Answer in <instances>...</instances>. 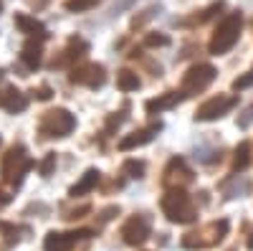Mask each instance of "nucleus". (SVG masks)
Masks as SVG:
<instances>
[{
  "label": "nucleus",
  "instance_id": "f257e3e1",
  "mask_svg": "<svg viewBox=\"0 0 253 251\" xmlns=\"http://www.w3.org/2000/svg\"><path fill=\"white\" fill-rule=\"evenodd\" d=\"M241 28H243V15H241V10L228 13V15L220 20V23H218V28H215L213 38H210L208 51L213 53V56H223V53H228L230 49H233V46L238 44V38H241Z\"/></svg>",
  "mask_w": 253,
  "mask_h": 251
},
{
  "label": "nucleus",
  "instance_id": "f03ea898",
  "mask_svg": "<svg viewBox=\"0 0 253 251\" xmlns=\"http://www.w3.org/2000/svg\"><path fill=\"white\" fill-rule=\"evenodd\" d=\"M160 205H162V213L167 216V221H172V223H195L198 221V208L182 188H172L170 193H165Z\"/></svg>",
  "mask_w": 253,
  "mask_h": 251
},
{
  "label": "nucleus",
  "instance_id": "7ed1b4c3",
  "mask_svg": "<svg viewBox=\"0 0 253 251\" xmlns=\"http://www.w3.org/2000/svg\"><path fill=\"white\" fill-rule=\"evenodd\" d=\"M31 167H36V162L26 155V148L23 145H13V148L3 155L0 175H3V180H8L13 185H20V180H23V175L31 170Z\"/></svg>",
  "mask_w": 253,
  "mask_h": 251
},
{
  "label": "nucleus",
  "instance_id": "20e7f679",
  "mask_svg": "<svg viewBox=\"0 0 253 251\" xmlns=\"http://www.w3.org/2000/svg\"><path fill=\"white\" fill-rule=\"evenodd\" d=\"M74 127H76V117L63 107L48 109L38 122V132L43 137H66L74 132Z\"/></svg>",
  "mask_w": 253,
  "mask_h": 251
},
{
  "label": "nucleus",
  "instance_id": "39448f33",
  "mask_svg": "<svg viewBox=\"0 0 253 251\" xmlns=\"http://www.w3.org/2000/svg\"><path fill=\"white\" fill-rule=\"evenodd\" d=\"M213 79H215V66H210V64L193 66L182 76V97H193V94L205 92L213 84Z\"/></svg>",
  "mask_w": 253,
  "mask_h": 251
},
{
  "label": "nucleus",
  "instance_id": "423d86ee",
  "mask_svg": "<svg viewBox=\"0 0 253 251\" xmlns=\"http://www.w3.org/2000/svg\"><path fill=\"white\" fill-rule=\"evenodd\" d=\"M152 234V223L147 216H132V218H126L119 228V236L126 246H142L147 239H150Z\"/></svg>",
  "mask_w": 253,
  "mask_h": 251
},
{
  "label": "nucleus",
  "instance_id": "0eeeda50",
  "mask_svg": "<svg viewBox=\"0 0 253 251\" xmlns=\"http://www.w3.org/2000/svg\"><path fill=\"white\" fill-rule=\"evenodd\" d=\"M238 104L236 97H228V94H218L213 99H208L205 104H200L198 112H195V119L198 122H213V119H220L223 114H228Z\"/></svg>",
  "mask_w": 253,
  "mask_h": 251
},
{
  "label": "nucleus",
  "instance_id": "6e6552de",
  "mask_svg": "<svg viewBox=\"0 0 253 251\" xmlns=\"http://www.w3.org/2000/svg\"><path fill=\"white\" fill-rule=\"evenodd\" d=\"M162 183L167 188H185L187 183H193V170L187 167V162L182 157H172L165 167V178Z\"/></svg>",
  "mask_w": 253,
  "mask_h": 251
},
{
  "label": "nucleus",
  "instance_id": "1a4fd4ad",
  "mask_svg": "<svg viewBox=\"0 0 253 251\" xmlns=\"http://www.w3.org/2000/svg\"><path fill=\"white\" fill-rule=\"evenodd\" d=\"M71 84H84V87L89 89H99L104 87V81H107V71H104L101 64H86V66H79L71 71Z\"/></svg>",
  "mask_w": 253,
  "mask_h": 251
},
{
  "label": "nucleus",
  "instance_id": "9d476101",
  "mask_svg": "<svg viewBox=\"0 0 253 251\" xmlns=\"http://www.w3.org/2000/svg\"><path fill=\"white\" fill-rule=\"evenodd\" d=\"M160 130H162V122H152L150 127H142V130H137V132H132V135L122 137V140H119V150H122V152H126V150L142 148V145L152 142V140L157 137V132H160Z\"/></svg>",
  "mask_w": 253,
  "mask_h": 251
},
{
  "label": "nucleus",
  "instance_id": "9b49d317",
  "mask_svg": "<svg viewBox=\"0 0 253 251\" xmlns=\"http://www.w3.org/2000/svg\"><path fill=\"white\" fill-rule=\"evenodd\" d=\"M41 58H43V38L33 36L23 44V49H20V61H23L31 71H36L41 66Z\"/></svg>",
  "mask_w": 253,
  "mask_h": 251
},
{
  "label": "nucleus",
  "instance_id": "f8f14e48",
  "mask_svg": "<svg viewBox=\"0 0 253 251\" xmlns=\"http://www.w3.org/2000/svg\"><path fill=\"white\" fill-rule=\"evenodd\" d=\"M26 107H28L26 94H20L15 87H5L3 92H0V109L15 114V112H23Z\"/></svg>",
  "mask_w": 253,
  "mask_h": 251
},
{
  "label": "nucleus",
  "instance_id": "ddd939ff",
  "mask_svg": "<svg viewBox=\"0 0 253 251\" xmlns=\"http://www.w3.org/2000/svg\"><path fill=\"white\" fill-rule=\"evenodd\" d=\"M15 28L26 36H36V38H48V31L46 26L41 23L38 18L33 15H26V13H15Z\"/></svg>",
  "mask_w": 253,
  "mask_h": 251
},
{
  "label": "nucleus",
  "instance_id": "4468645a",
  "mask_svg": "<svg viewBox=\"0 0 253 251\" xmlns=\"http://www.w3.org/2000/svg\"><path fill=\"white\" fill-rule=\"evenodd\" d=\"M99 180H101V173L96 170V167H89V170L81 175V180H79L76 185H71V188H69V196H71V198H79V196L91 193L94 188H96V183H99Z\"/></svg>",
  "mask_w": 253,
  "mask_h": 251
},
{
  "label": "nucleus",
  "instance_id": "2eb2a0df",
  "mask_svg": "<svg viewBox=\"0 0 253 251\" xmlns=\"http://www.w3.org/2000/svg\"><path fill=\"white\" fill-rule=\"evenodd\" d=\"M76 244L74 234H58V231H48L43 239V251H71Z\"/></svg>",
  "mask_w": 253,
  "mask_h": 251
},
{
  "label": "nucleus",
  "instance_id": "dca6fc26",
  "mask_svg": "<svg viewBox=\"0 0 253 251\" xmlns=\"http://www.w3.org/2000/svg\"><path fill=\"white\" fill-rule=\"evenodd\" d=\"M180 97H182V92L180 94L177 92H167V94H162L157 99H147L144 101V109H147V114H160L165 109H172L175 104L180 101Z\"/></svg>",
  "mask_w": 253,
  "mask_h": 251
},
{
  "label": "nucleus",
  "instance_id": "f3484780",
  "mask_svg": "<svg viewBox=\"0 0 253 251\" xmlns=\"http://www.w3.org/2000/svg\"><path fill=\"white\" fill-rule=\"evenodd\" d=\"M117 87H119L122 92H137V89L142 87V81H139V76H137L134 71L122 69V71L117 74Z\"/></svg>",
  "mask_w": 253,
  "mask_h": 251
},
{
  "label": "nucleus",
  "instance_id": "a211bd4d",
  "mask_svg": "<svg viewBox=\"0 0 253 251\" xmlns=\"http://www.w3.org/2000/svg\"><path fill=\"white\" fill-rule=\"evenodd\" d=\"M86 51H89V46H86V44H84V41H81V38H71V41H69V49H66V51H63V53H66V56H63V58H58V61H56V64L61 66V64H63V61H74V58H81V56H84V53H86ZM56 64H53V66H56Z\"/></svg>",
  "mask_w": 253,
  "mask_h": 251
},
{
  "label": "nucleus",
  "instance_id": "6ab92c4d",
  "mask_svg": "<svg viewBox=\"0 0 253 251\" xmlns=\"http://www.w3.org/2000/svg\"><path fill=\"white\" fill-rule=\"evenodd\" d=\"M251 162V145L248 142H241L236 148V155H233V170H243V167Z\"/></svg>",
  "mask_w": 253,
  "mask_h": 251
},
{
  "label": "nucleus",
  "instance_id": "aec40b11",
  "mask_svg": "<svg viewBox=\"0 0 253 251\" xmlns=\"http://www.w3.org/2000/svg\"><path fill=\"white\" fill-rule=\"evenodd\" d=\"M101 3V0H66V10H71V13H84V10H91V8H96Z\"/></svg>",
  "mask_w": 253,
  "mask_h": 251
},
{
  "label": "nucleus",
  "instance_id": "412c9836",
  "mask_svg": "<svg viewBox=\"0 0 253 251\" xmlns=\"http://www.w3.org/2000/svg\"><path fill=\"white\" fill-rule=\"evenodd\" d=\"M124 173L129 175V178H134V180L144 178V162L142 160H126L124 162Z\"/></svg>",
  "mask_w": 253,
  "mask_h": 251
},
{
  "label": "nucleus",
  "instance_id": "4be33fe9",
  "mask_svg": "<svg viewBox=\"0 0 253 251\" xmlns=\"http://www.w3.org/2000/svg\"><path fill=\"white\" fill-rule=\"evenodd\" d=\"M144 46H170V38H167L165 33H147L144 38Z\"/></svg>",
  "mask_w": 253,
  "mask_h": 251
},
{
  "label": "nucleus",
  "instance_id": "5701e85b",
  "mask_svg": "<svg viewBox=\"0 0 253 251\" xmlns=\"http://www.w3.org/2000/svg\"><path fill=\"white\" fill-rule=\"evenodd\" d=\"M53 167H56V152H48L43 157V162L38 165V170H41V175H43V178H48L53 173Z\"/></svg>",
  "mask_w": 253,
  "mask_h": 251
},
{
  "label": "nucleus",
  "instance_id": "b1692460",
  "mask_svg": "<svg viewBox=\"0 0 253 251\" xmlns=\"http://www.w3.org/2000/svg\"><path fill=\"white\" fill-rule=\"evenodd\" d=\"M248 87H253V71H248V74H243L233 81V92H243Z\"/></svg>",
  "mask_w": 253,
  "mask_h": 251
},
{
  "label": "nucleus",
  "instance_id": "393cba45",
  "mask_svg": "<svg viewBox=\"0 0 253 251\" xmlns=\"http://www.w3.org/2000/svg\"><path fill=\"white\" fill-rule=\"evenodd\" d=\"M157 10H160V8H147V10H144L139 18L134 15V20H132V28H139V26H144L150 18H155V15H157Z\"/></svg>",
  "mask_w": 253,
  "mask_h": 251
},
{
  "label": "nucleus",
  "instance_id": "a878e982",
  "mask_svg": "<svg viewBox=\"0 0 253 251\" xmlns=\"http://www.w3.org/2000/svg\"><path fill=\"white\" fill-rule=\"evenodd\" d=\"M251 124H253V104H251V107H246V109H243V114L238 117V127H241V130L251 127Z\"/></svg>",
  "mask_w": 253,
  "mask_h": 251
},
{
  "label": "nucleus",
  "instance_id": "bb28decb",
  "mask_svg": "<svg viewBox=\"0 0 253 251\" xmlns=\"http://www.w3.org/2000/svg\"><path fill=\"white\" fill-rule=\"evenodd\" d=\"M122 122H124V109H122V112H117L114 117H109V119H107V132H114V127H119Z\"/></svg>",
  "mask_w": 253,
  "mask_h": 251
},
{
  "label": "nucleus",
  "instance_id": "cd10ccee",
  "mask_svg": "<svg viewBox=\"0 0 253 251\" xmlns=\"http://www.w3.org/2000/svg\"><path fill=\"white\" fill-rule=\"evenodd\" d=\"M31 94H33L36 99H41V101H48L53 92H51V87H38V89H33Z\"/></svg>",
  "mask_w": 253,
  "mask_h": 251
},
{
  "label": "nucleus",
  "instance_id": "c85d7f7f",
  "mask_svg": "<svg viewBox=\"0 0 253 251\" xmlns=\"http://www.w3.org/2000/svg\"><path fill=\"white\" fill-rule=\"evenodd\" d=\"M218 10H223V0H218V3H213V5H210V8H208V10H205V13L200 15V20H208V18H213V15H215Z\"/></svg>",
  "mask_w": 253,
  "mask_h": 251
},
{
  "label": "nucleus",
  "instance_id": "c756f323",
  "mask_svg": "<svg viewBox=\"0 0 253 251\" xmlns=\"http://www.w3.org/2000/svg\"><path fill=\"white\" fill-rule=\"evenodd\" d=\"M114 213H119V208H117V205H109V208H104V211H101V223H107L109 218H114Z\"/></svg>",
  "mask_w": 253,
  "mask_h": 251
},
{
  "label": "nucleus",
  "instance_id": "7c9ffc66",
  "mask_svg": "<svg viewBox=\"0 0 253 251\" xmlns=\"http://www.w3.org/2000/svg\"><path fill=\"white\" fill-rule=\"evenodd\" d=\"M8 201H10V196H5L3 188H0V203H8Z\"/></svg>",
  "mask_w": 253,
  "mask_h": 251
},
{
  "label": "nucleus",
  "instance_id": "2f4dec72",
  "mask_svg": "<svg viewBox=\"0 0 253 251\" xmlns=\"http://www.w3.org/2000/svg\"><path fill=\"white\" fill-rule=\"evenodd\" d=\"M248 249H253V234H251V239H248Z\"/></svg>",
  "mask_w": 253,
  "mask_h": 251
},
{
  "label": "nucleus",
  "instance_id": "473e14b6",
  "mask_svg": "<svg viewBox=\"0 0 253 251\" xmlns=\"http://www.w3.org/2000/svg\"><path fill=\"white\" fill-rule=\"evenodd\" d=\"M3 74H5V71H3V69H0V79H3Z\"/></svg>",
  "mask_w": 253,
  "mask_h": 251
},
{
  "label": "nucleus",
  "instance_id": "72a5a7b5",
  "mask_svg": "<svg viewBox=\"0 0 253 251\" xmlns=\"http://www.w3.org/2000/svg\"><path fill=\"white\" fill-rule=\"evenodd\" d=\"M0 8H3V5H0Z\"/></svg>",
  "mask_w": 253,
  "mask_h": 251
},
{
  "label": "nucleus",
  "instance_id": "f704fd0d",
  "mask_svg": "<svg viewBox=\"0 0 253 251\" xmlns=\"http://www.w3.org/2000/svg\"><path fill=\"white\" fill-rule=\"evenodd\" d=\"M0 142H3V140H0Z\"/></svg>",
  "mask_w": 253,
  "mask_h": 251
}]
</instances>
